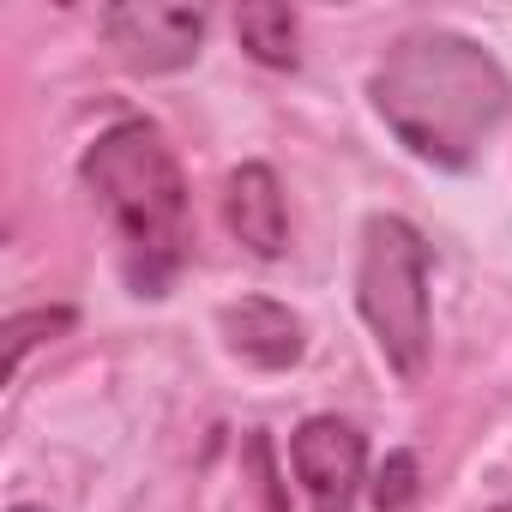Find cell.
I'll return each mask as SVG.
<instances>
[{"mask_svg":"<svg viewBox=\"0 0 512 512\" xmlns=\"http://www.w3.org/2000/svg\"><path fill=\"white\" fill-rule=\"evenodd\" d=\"M97 31L133 73H181L199 61L205 13L199 7H103Z\"/></svg>","mask_w":512,"mask_h":512,"instance_id":"5b68a950","label":"cell"},{"mask_svg":"<svg viewBox=\"0 0 512 512\" xmlns=\"http://www.w3.org/2000/svg\"><path fill=\"white\" fill-rule=\"evenodd\" d=\"M7 512H49V506H31V500H19V506H7Z\"/></svg>","mask_w":512,"mask_h":512,"instance_id":"8fae6325","label":"cell"},{"mask_svg":"<svg viewBox=\"0 0 512 512\" xmlns=\"http://www.w3.org/2000/svg\"><path fill=\"white\" fill-rule=\"evenodd\" d=\"M79 181L115 229L127 290L145 302L169 296L187 266V175L169 139L151 121H115L85 145Z\"/></svg>","mask_w":512,"mask_h":512,"instance_id":"7a4b0ae2","label":"cell"},{"mask_svg":"<svg viewBox=\"0 0 512 512\" xmlns=\"http://www.w3.org/2000/svg\"><path fill=\"white\" fill-rule=\"evenodd\" d=\"M494 512H512V500H500V506H494Z\"/></svg>","mask_w":512,"mask_h":512,"instance_id":"7c38bea8","label":"cell"},{"mask_svg":"<svg viewBox=\"0 0 512 512\" xmlns=\"http://www.w3.org/2000/svg\"><path fill=\"white\" fill-rule=\"evenodd\" d=\"M410 494H416V458L410 452H392L386 470H380V482H374V506L380 512H404Z\"/></svg>","mask_w":512,"mask_h":512,"instance_id":"30bf717a","label":"cell"},{"mask_svg":"<svg viewBox=\"0 0 512 512\" xmlns=\"http://www.w3.org/2000/svg\"><path fill=\"white\" fill-rule=\"evenodd\" d=\"M223 223L247 253H260V260H278L290 247V205H284V187L266 163H241L223 181Z\"/></svg>","mask_w":512,"mask_h":512,"instance_id":"52a82bcc","label":"cell"},{"mask_svg":"<svg viewBox=\"0 0 512 512\" xmlns=\"http://www.w3.org/2000/svg\"><path fill=\"white\" fill-rule=\"evenodd\" d=\"M368 103L410 157L470 169L512 115V79L476 37L434 25L386 49L368 79Z\"/></svg>","mask_w":512,"mask_h":512,"instance_id":"6da1fadb","label":"cell"},{"mask_svg":"<svg viewBox=\"0 0 512 512\" xmlns=\"http://www.w3.org/2000/svg\"><path fill=\"white\" fill-rule=\"evenodd\" d=\"M61 332H73V308H31V314H13V320H7V374H19L25 356H31L37 344L61 338Z\"/></svg>","mask_w":512,"mask_h":512,"instance_id":"9c48e42d","label":"cell"},{"mask_svg":"<svg viewBox=\"0 0 512 512\" xmlns=\"http://www.w3.org/2000/svg\"><path fill=\"white\" fill-rule=\"evenodd\" d=\"M235 37H241V49L260 61V67H278V73H290L296 61H302V25H296V13L290 7H241L235 13Z\"/></svg>","mask_w":512,"mask_h":512,"instance_id":"ba28073f","label":"cell"},{"mask_svg":"<svg viewBox=\"0 0 512 512\" xmlns=\"http://www.w3.org/2000/svg\"><path fill=\"white\" fill-rule=\"evenodd\" d=\"M217 332L229 344V356H241L247 368H266V374H284L308 356V332L302 320L284 308V302H266V296H241L217 314Z\"/></svg>","mask_w":512,"mask_h":512,"instance_id":"8992f818","label":"cell"},{"mask_svg":"<svg viewBox=\"0 0 512 512\" xmlns=\"http://www.w3.org/2000/svg\"><path fill=\"white\" fill-rule=\"evenodd\" d=\"M356 308L398 380H422L434 350L428 320V241L404 217H368L362 223V266H356Z\"/></svg>","mask_w":512,"mask_h":512,"instance_id":"3957f363","label":"cell"},{"mask_svg":"<svg viewBox=\"0 0 512 512\" xmlns=\"http://www.w3.org/2000/svg\"><path fill=\"white\" fill-rule=\"evenodd\" d=\"M296 482L308 488L314 512H356V494L368 482V440L338 416H308L290 434Z\"/></svg>","mask_w":512,"mask_h":512,"instance_id":"277c9868","label":"cell"}]
</instances>
